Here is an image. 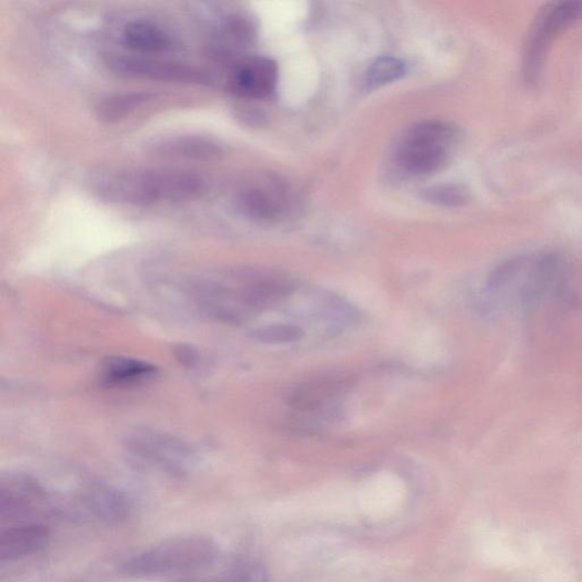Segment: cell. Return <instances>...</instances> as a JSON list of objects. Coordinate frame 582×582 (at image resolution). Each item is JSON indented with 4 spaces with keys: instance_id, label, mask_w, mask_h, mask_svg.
Returning a JSON list of instances; mask_svg holds the SVG:
<instances>
[{
    "instance_id": "1",
    "label": "cell",
    "mask_w": 582,
    "mask_h": 582,
    "mask_svg": "<svg viewBox=\"0 0 582 582\" xmlns=\"http://www.w3.org/2000/svg\"><path fill=\"white\" fill-rule=\"evenodd\" d=\"M94 195L113 204L151 207L181 203L203 195L204 179L175 169H126L97 173L90 182Z\"/></svg>"
},
{
    "instance_id": "2",
    "label": "cell",
    "mask_w": 582,
    "mask_h": 582,
    "mask_svg": "<svg viewBox=\"0 0 582 582\" xmlns=\"http://www.w3.org/2000/svg\"><path fill=\"white\" fill-rule=\"evenodd\" d=\"M458 140L455 129L443 121H425L410 128L400 139L395 159L404 172L425 175L446 167Z\"/></svg>"
},
{
    "instance_id": "3",
    "label": "cell",
    "mask_w": 582,
    "mask_h": 582,
    "mask_svg": "<svg viewBox=\"0 0 582 582\" xmlns=\"http://www.w3.org/2000/svg\"><path fill=\"white\" fill-rule=\"evenodd\" d=\"M213 555L214 546L207 539H174L138 554L122 570L131 576H160L200 568Z\"/></svg>"
},
{
    "instance_id": "4",
    "label": "cell",
    "mask_w": 582,
    "mask_h": 582,
    "mask_svg": "<svg viewBox=\"0 0 582 582\" xmlns=\"http://www.w3.org/2000/svg\"><path fill=\"white\" fill-rule=\"evenodd\" d=\"M581 19V2L552 4L540 14L526 46L525 67L529 78L536 77L554 38Z\"/></svg>"
},
{
    "instance_id": "5",
    "label": "cell",
    "mask_w": 582,
    "mask_h": 582,
    "mask_svg": "<svg viewBox=\"0 0 582 582\" xmlns=\"http://www.w3.org/2000/svg\"><path fill=\"white\" fill-rule=\"evenodd\" d=\"M114 73L133 79L209 84L211 76L197 67L142 58L117 57L108 61Z\"/></svg>"
},
{
    "instance_id": "6",
    "label": "cell",
    "mask_w": 582,
    "mask_h": 582,
    "mask_svg": "<svg viewBox=\"0 0 582 582\" xmlns=\"http://www.w3.org/2000/svg\"><path fill=\"white\" fill-rule=\"evenodd\" d=\"M287 190L275 179H265L238 191L234 204L238 212L255 222H272L287 208Z\"/></svg>"
},
{
    "instance_id": "7",
    "label": "cell",
    "mask_w": 582,
    "mask_h": 582,
    "mask_svg": "<svg viewBox=\"0 0 582 582\" xmlns=\"http://www.w3.org/2000/svg\"><path fill=\"white\" fill-rule=\"evenodd\" d=\"M278 67L264 57H253L238 62L231 72L230 90L242 99L263 100L275 89Z\"/></svg>"
},
{
    "instance_id": "8",
    "label": "cell",
    "mask_w": 582,
    "mask_h": 582,
    "mask_svg": "<svg viewBox=\"0 0 582 582\" xmlns=\"http://www.w3.org/2000/svg\"><path fill=\"white\" fill-rule=\"evenodd\" d=\"M351 385V378L342 375L314 378L299 384L289 394L287 403L299 412L317 411L330 400L347 393Z\"/></svg>"
},
{
    "instance_id": "9",
    "label": "cell",
    "mask_w": 582,
    "mask_h": 582,
    "mask_svg": "<svg viewBox=\"0 0 582 582\" xmlns=\"http://www.w3.org/2000/svg\"><path fill=\"white\" fill-rule=\"evenodd\" d=\"M130 445L136 453L167 468L180 469L187 461V450L181 443L167 434L148 429L136 431Z\"/></svg>"
},
{
    "instance_id": "10",
    "label": "cell",
    "mask_w": 582,
    "mask_h": 582,
    "mask_svg": "<svg viewBox=\"0 0 582 582\" xmlns=\"http://www.w3.org/2000/svg\"><path fill=\"white\" fill-rule=\"evenodd\" d=\"M153 152L161 157L195 160L217 161L223 155L220 144L202 136H174L161 139L153 143Z\"/></svg>"
},
{
    "instance_id": "11",
    "label": "cell",
    "mask_w": 582,
    "mask_h": 582,
    "mask_svg": "<svg viewBox=\"0 0 582 582\" xmlns=\"http://www.w3.org/2000/svg\"><path fill=\"white\" fill-rule=\"evenodd\" d=\"M50 536L47 526L39 523L20 524L0 533V560L16 561L42 549Z\"/></svg>"
},
{
    "instance_id": "12",
    "label": "cell",
    "mask_w": 582,
    "mask_h": 582,
    "mask_svg": "<svg viewBox=\"0 0 582 582\" xmlns=\"http://www.w3.org/2000/svg\"><path fill=\"white\" fill-rule=\"evenodd\" d=\"M404 491L394 480H380L371 484L361 498L363 513L375 520L393 516L402 506Z\"/></svg>"
},
{
    "instance_id": "13",
    "label": "cell",
    "mask_w": 582,
    "mask_h": 582,
    "mask_svg": "<svg viewBox=\"0 0 582 582\" xmlns=\"http://www.w3.org/2000/svg\"><path fill=\"white\" fill-rule=\"evenodd\" d=\"M122 41L129 50L140 54H161L171 50V37L157 24L137 20L129 22L122 31Z\"/></svg>"
},
{
    "instance_id": "14",
    "label": "cell",
    "mask_w": 582,
    "mask_h": 582,
    "mask_svg": "<svg viewBox=\"0 0 582 582\" xmlns=\"http://www.w3.org/2000/svg\"><path fill=\"white\" fill-rule=\"evenodd\" d=\"M40 495L38 483L29 476L16 475L2 481L0 486V512L20 511L29 506Z\"/></svg>"
},
{
    "instance_id": "15",
    "label": "cell",
    "mask_w": 582,
    "mask_h": 582,
    "mask_svg": "<svg viewBox=\"0 0 582 582\" xmlns=\"http://www.w3.org/2000/svg\"><path fill=\"white\" fill-rule=\"evenodd\" d=\"M152 99L153 94L144 91L117 93L107 97L97 107L96 112L102 121L117 123Z\"/></svg>"
},
{
    "instance_id": "16",
    "label": "cell",
    "mask_w": 582,
    "mask_h": 582,
    "mask_svg": "<svg viewBox=\"0 0 582 582\" xmlns=\"http://www.w3.org/2000/svg\"><path fill=\"white\" fill-rule=\"evenodd\" d=\"M157 368L131 358H112L104 365V380L110 384H128L151 378Z\"/></svg>"
},
{
    "instance_id": "17",
    "label": "cell",
    "mask_w": 582,
    "mask_h": 582,
    "mask_svg": "<svg viewBox=\"0 0 582 582\" xmlns=\"http://www.w3.org/2000/svg\"><path fill=\"white\" fill-rule=\"evenodd\" d=\"M407 72L404 62L399 59L384 57L375 60L365 73V83L369 88H379L401 79Z\"/></svg>"
},
{
    "instance_id": "18",
    "label": "cell",
    "mask_w": 582,
    "mask_h": 582,
    "mask_svg": "<svg viewBox=\"0 0 582 582\" xmlns=\"http://www.w3.org/2000/svg\"><path fill=\"white\" fill-rule=\"evenodd\" d=\"M421 199L432 205L459 208L469 202V193L458 184H435L423 189Z\"/></svg>"
},
{
    "instance_id": "19",
    "label": "cell",
    "mask_w": 582,
    "mask_h": 582,
    "mask_svg": "<svg viewBox=\"0 0 582 582\" xmlns=\"http://www.w3.org/2000/svg\"><path fill=\"white\" fill-rule=\"evenodd\" d=\"M304 331L294 324H272L251 332V338L262 344L281 345L300 342Z\"/></svg>"
}]
</instances>
